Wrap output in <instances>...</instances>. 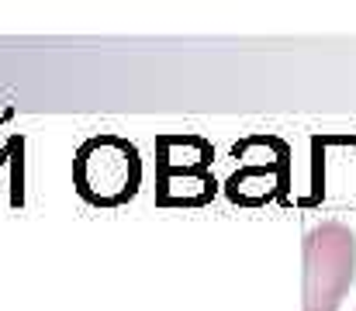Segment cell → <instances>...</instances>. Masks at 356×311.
Masks as SVG:
<instances>
[{"label": "cell", "instance_id": "5", "mask_svg": "<svg viewBox=\"0 0 356 311\" xmlns=\"http://www.w3.org/2000/svg\"><path fill=\"white\" fill-rule=\"evenodd\" d=\"M215 149L201 135H159L156 138V173L211 170Z\"/></svg>", "mask_w": 356, "mask_h": 311}, {"label": "cell", "instance_id": "4", "mask_svg": "<svg viewBox=\"0 0 356 311\" xmlns=\"http://www.w3.org/2000/svg\"><path fill=\"white\" fill-rule=\"evenodd\" d=\"M218 194V180L211 170H184V173H159L156 205L163 207H201Z\"/></svg>", "mask_w": 356, "mask_h": 311}, {"label": "cell", "instance_id": "1", "mask_svg": "<svg viewBox=\"0 0 356 311\" xmlns=\"http://www.w3.org/2000/svg\"><path fill=\"white\" fill-rule=\"evenodd\" d=\"M73 187L94 207L128 205L142 187V156L121 135H94L73 156Z\"/></svg>", "mask_w": 356, "mask_h": 311}, {"label": "cell", "instance_id": "3", "mask_svg": "<svg viewBox=\"0 0 356 311\" xmlns=\"http://www.w3.org/2000/svg\"><path fill=\"white\" fill-rule=\"evenodd\" d=\"M236 152V159L242 156L245 163L238 166L236 173L229 177V184H225V194L236 201V205H266V201H273L280 191H284V173H287V156L284 159H277V163H259L252 152H245L242 145L232 149Z\"/></svg>", "mask_w": 356, "mask_h": 311}, {"label": "cell", "instance_id": "2", "mask_svg": "<svg viewBox=\"0 0 356 311\" xmlns=\"http://www.w3.org/2000/svg\"><path fill=\"white\" fill-rule=\"evenodd\" d=\"M356 280V235L322 221L305 235V311H339Z\"/></svg>", "mask_w": 356, "mask_h": 311}]
</instances>
